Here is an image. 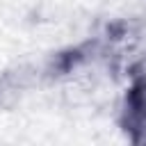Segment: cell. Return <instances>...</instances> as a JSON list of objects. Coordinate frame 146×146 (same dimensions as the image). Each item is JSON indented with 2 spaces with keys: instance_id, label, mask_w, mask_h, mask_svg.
Listing matches in <instances>:
<instances>
[{
  "instance_id": "cell-1",
  "label": "cell",
  "mask_w": 146,
  "mask_h": 146,
  "mask_svg": "<svg viewBox=\"0 0 146 146\" xmlns=\"http://www.w3.org/2000/svg\"><path fill=\"white\" fill-rule=\"evenodd\" d=\"M121 128L132 144L146 146V80L144 78L132 75V82L125 89L121 103Z\"/></svg>"
},
{
  "instance_id": "cell-2",
  "label": "cell",
  "mask_w": 146,
  "mask_h": 146,
  "mask_svg": "<svg viewBox=\"0 0 146 146\" xmlns=\"http://www.w3.org/2000/svg\"><path fill=\"white\" fill-rule=\"evenodd\" d=\"M132 75H137V78H144V80H146V52L139 57L137 68H135V73H132Z\"/></svg>"
}]
</instances>
